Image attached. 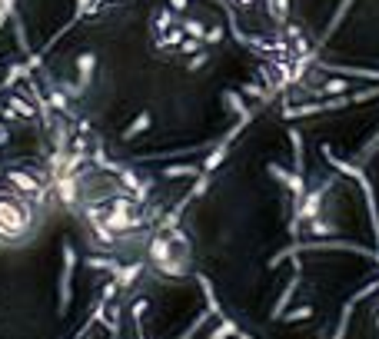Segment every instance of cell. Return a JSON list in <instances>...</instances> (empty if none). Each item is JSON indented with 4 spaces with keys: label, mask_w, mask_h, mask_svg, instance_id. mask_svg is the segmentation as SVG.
Instances as JSON below:
<instances>
[{
    "label": "cell",
    "mask_w": 379,
    "mask_h": 339,
    "mask_svg": "<svg viewBox=\"0 0 379 339\" xmlns=\"http://www.w3.org/2000/svg\"><path fill=\"white\" fill-rule=\"evenodd\" d=\"M40 223V203L30 196L0 186V246H20L27 243Z\"/></svg>",
    "instance_id": "1"
},
{
    "label": "cell",
    "mask_w": 379,
    "mask_h": 339,
    "mask_svg": "<svg viewBox=\"0 0 379 339\" xmlns=\"http://www.w3.org/2000/svg\"><path fill=\"white\" fill-rule=\"evenodd\" d=\"M4 186H10V190H17V193H24L40 203L50 190V173L37 163H27V160H24V163H10L7 170H4Z\"/></svg>",
    "instance_id": "2"
},
{
    "label": "cell",
    "mask_w": 379,
    "mask_h": 339,
    "mask_svg": "<svg viewBox=\"0 0 379 339\" xmlns=\"http://www.w3.org/2000/svg\"><path fill=\"white\" fill-rule=\"evenodd\" d=\"M74 266H77V253L70 243H64V270H60V313L70 306V280H74Z\"/></svg>",
    "instance_id": "3"
},
{
    "label": "cell",
    "mask_w": 379,
    "mask_h": 339,
    "mask_svg": "<svg viewBox=\"0 0 379 339\" xmlns=\"http://www.w3.org/2000/svg\"><path fill=\"white\" fill-rule=\"evenodd\" d=\"M296 286H300V266H296L293 280L286 283V290L280 293V300H276V306H273V320H283V313H286V306H290V300H293V293H296Z\"/></svg>",
    "instance_id": "4"
},
{
    "label": "cell",
    "mask_w": 379,
    "mask_h": 339,
    "mask_svg": "<svg viewBox=\"0 0 379 339\" xmlns=\"http://www.w3.org/2000/svg\"><path fill=\"white\" fill-rule=\"evenodd\" d=\"M230 336H240V330H236V323H233V320H223L206 339H230Z\"/></svg>",
    "instance_id": "5"
},
{
    "label": "cell",
    "mask_w": 379,
    "mask_h": 339,
    "mask_svg": "<svg viewBox=\"0 0 379 339\" xmlns=\"http://www.w3.org/2000/svg\"><path fill=\"white\" fill-rule=\"evenodd\" d=\"M310 316H313V306H300L296 313H283L286 323H300V320H310Z\"/></svg>",
    "instance_id": "6"
},
{
    "label": "cell",
    "mask_w": 379,
    "mask_h": 339,
    "mask_svg": "<svg viewBox=\"0 0 379 339\" xmlns=\"http://www.w3.org/2000/svg\"><path fill=\"white\" fill-rule=\"evenodd\" d=\"M236 4H240V7H253V4H256V0H236Z\"/></svg>",
    "instance_id": "7"
}]
</instances>
